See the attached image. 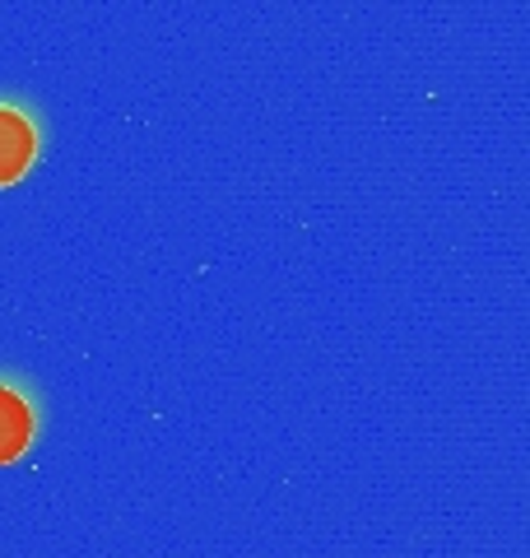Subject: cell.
<instances>
[{
    "label": "cell",
    "mask_w": 530,
    "mask_h": 558,
    "mask_svg": "<svg viewBox=\"0 0 530 558\" xmlns=\"http://www.w3.org/2000/svg\"><path fill=\"white\" fill-rule=\"evenodd\" d=\"M43 154V121L20 98H0V186L24 182Z\"/></svg>",
    "instance_id": "cell-1"
},
{
    "label": "cell",
    "mask_w": 530,
    "mask_h": 558,
    "mask_svg": "<svg viewBox=\"0 0 530 558\" xmlns=\"http://www.w3.org/2000/svg\"><path fill=\"white\" fill-rule=\"evenodd\" d=\"M43 433V410L28 381L0 373V465L24 461Z\"/></svg>",
    "instance_id": "cell-2"
}]
</instances>
